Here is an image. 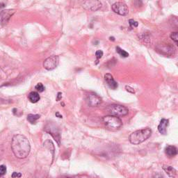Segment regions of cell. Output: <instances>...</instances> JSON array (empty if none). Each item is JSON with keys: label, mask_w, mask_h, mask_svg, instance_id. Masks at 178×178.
<instances>
[{"label": "cell", "mask_w": 178, "mask_h": 178, "mask_svg": "<svg viewBox=\"0 0 178 178\" xmlns=\"http://www.w3.org/2000/svg\"><path fill=\"white\" fill-rule=\"evenodd\" d=\"M11 148L16 157L19 159H24L29 155L31 146L29 141L25 136L22 134H17L13 138Z\"/></svg>", "instance_id": "1"}, {"label": "cell", "mask_w": 178, "mask_h": 178, "mask_svg": "<svg viewBox=\"0 0 178 178\" xmlns=\"http://www.w3.org/2000/svg\"><path fill=\"white\" fill-rule=\"evenodd\" d=\"M151 134H152V130L149 127H146L134 132L130 134L129 139L130 143L132 144L139 145L149 139Z\"/></svg>", "instance_id": "2"}, {"label": "cell", "mask_w": 178, "mask_h": 178, "mask_svg": "<svg viewBox=\"0 0 178 178\" xmlns=\"http://www.w3.org/2000/svg\"><path fill=\"white\" fill-rule=\"evenodd\" d=\"M106 113L108 115H112L115 117H123L128 114L129 110L125 106L120 105H109L105 109Z\"/></svg>", "instance_id": "3"}, {"label": "cell", "mask_w": 178, "mask_h": 178, "mask_svg": "<svg viewBox=\"0 0 178 178\" xmlns=\"http://www.w3.org/2000/svg\"><path fill=\"white\" fill-rule=\"evenodd\" d=\"M102 120L105 125L111 130H118L122 125V120L120 118L112 115H107L103 117Z\"/></svg>", "instance_id": "4"}, {"label": "cell", "mask_w": 178, "mask_h": 178, "mask_svg": "<svg viewBox=\"0 0 178 178\" xmlns=\"http://www.w3.org/2000/svg\"><path fill=\"white\" fill-rule=\"evenodd\" d=\"M45 130L47 133H49L52 136L54 140L57 142L58 145H60V140H61V136L60 132L58 128L56 127L55 125L53 123H48L45 127Z\"/></svg>", "instance_id": "5"}, {"label": "cell", "mask_w": 178, "mask_h": 178, "mask_svg": "<svg viewBox=\"0 0 178 178\" xmlns=\"http://www.w3.org/2000/svg\"><path fill=\"white\" fill-rule=\"evenodd\" d=\"M111 9H112L113 12L120 15V16H127L129 13L127 6L126 4H125L124 2H121V1H118V2L113 4L111 6Z\"/></svg>", "instance_id": "6"}, {"label": "cell", "mask_w": 178, "mask_h": 178, "mask_svg": "<svg viewBox=\"0 0 178 178\" xmlns=\"http://www.w3.org/2000/svg\"><path fill=\"white\" fill-rule=\"evenodd\" d=\"M59 58L58 56H52L46 58L43 62V67L47 70H52L57 67Z\"/></svg>", "instance_id": "7"}, {"label": "cell", "mask_w": 178, "mask_h": 178, "mask_svg": "<svg viewBox=\"0 0 178 178\" xmlns=\"http://www.w3.org/2000/svg\"><path fill=\"white\" fill-rule=\"evenodd\" d=\"M156 50L158 52L161 54H164V55L171 56L175 54V47L170 44H165V45H159L156 47Z\"/></svg>", "instance_id": "8"}, {"label": "cell", "mask_w": 178, "mask_h": 178, "mask_svg": "<svg viewBox=\"0 0 178 178\" xmlns=\"http://www.w3.org/2000/svg\"><path fill=\"white\" fill-rule=\"evenodd\" d=\"M86 102L89 107H98L102 103V99L98 95L95 93H90L87 95Z\"/></svg>", "instance_id": "9"}, {"label": "cell", "mask_w": 178, "mask_h": 178, "mask_svg": "<svg viewBox=\"0 0 178 178\" xmlns=\"http://www.w3.org/2000/svg\"><path fill=\"white\" fill-rule=\"evenodd\" d=\"M102 3L100 1H86L84 3L83 6L87 10L96 11L102 8Z\"/></svg>", "instance_id": "10"}, {"label": "cell", "mask_w": 178, "mask_h": 178, "mask_svg": "<svg viewBox=\"0 0 178 178\" xmlns=\"http://www.w3.org/2000/svg\"><path fill=\"white\" fill-rule=\"evenodd\" d=\"M14 13V10H5L0 12V24L4 25V24L8 23L9 20Z\"/></svg>", "instance_id": "11"}, {"label": "cell", "mask_w": 178, "mask_h": 178, "mask_svg": "<svg viewBox=\"0 0 178 178\" xmlns=\"http://www.w3.org/2000/svg\"><path fill=\"white\" fill-rule=\"evenodd\" d=\"M105 80L106 81V82H107L108 86L111 89L115 90V89L118 88V83L114 80V79H113V76L111 74H106L105 75Z\"/></svg>", "instance_id": "12"}, {"label": "cell", "mask_w": 178, "mask_h": 178, "mask_svg": "<svg viewBox=\"0 0 178 178\" xmlns=\"http://www.w3.org/2000/svg\"><path fill=\"white\" fill-rule=\"evenodd\" d=\"M168 124H169V121L167 119L164 118L160 121L159 125L158 126V130L159 132V133L163 134V135H166V132H167V127Z\"/></svg>", "instance_id": "13"}, {"label": "cell", "mask_w": 178, "mask_h": 178, "mask_svg": "<svg viewBox=\"0 0 178 178\" xmlns=\"http://www.w3.org/2000/svg\"><path fill=\"white\" fill-rule=\"evenodd\" d=\"M165 152L168 157H173L177 155V150L173 145H168L165 149Z\"/></svg>", "instance_id": "14"}, {"label": "cell", "mask_w": 178, "mask_h": 178, "mask_svg": "<svg viewBox=\"0 0 178 178\" xmlns=\"http://www.w3.org/2000/svg\"><path fill=\"white\" fill-rule=\"evenodd\" d=\"M28 98H29V101L32 102V103H36L40 100V95L38 93L33 91L31 92L28 95Z\"/></svg>", "instance_id": "15"}, {"label": "cell", "mask_w": 178, "mask_h": 178, "mask_svg": "<svg viewBox=\"0 0 178 178\" xmlns=\"http://www.w3.org/2000/svg\"><path fill=\"white\" fill-rule=\"evenodd\" d=\"M163 168H164V170H165L166 173H167L170 177H175L176 174H177V171H176L175 168H173V167H171V166H164V167H163Z\"/></svg>", "instance_id": "16"}, {"label": "cell", "mask_w": 178, "mask_h": 178, "mask_svg": "<svg viewBox=\"0 0 178 178\" xmlns=\"http://www.w3.org/2000/svg\"><path fill=\"white\" fill-rule=\"evenodd\" d=\"M40 118L41 115L38 114H29L27 115V120L31 124H35Z\"/></svg>", "instance_id": "17"}, {"label": "cell", "mask_w": 178, "mask_h": 178, "mask_svg": "<svg viewBox=\"0 0 178 178\" xmlns=\"http://www.w3.org/2000/svg\"><path fill=\"white\" fill-rule=\"evenodd\" d=\"M115 50H116L117 53H118V54L120 56H122V57L126 58V57H128V56H129L128 52H127L126 51L122 50V49H121L120 47H115Z\"/></svg>", "instance_id": "18"}, {"label": "cell", "mask_w": 178, "mask_h": 178, "mask_svg": "<svg viewBox=\"0 0 178 178\" xmlns=\"http://www.w3.org/2000/svg\"><path fill=\"white\" fill-rule=\"evenodd\" d=\"M35 88L36 89L37 91H38L39 93H42L45 90V86H43L42 83H38V84L35 86Z\"/></svg>", "instance_id": "19"}, {"label": "cell", "mask_w": 178, "mask_h": 178, "mask_svg": "<svg viewBox=\"0 0 178 178\" xmlns=\"http://www.w3.org/2000/svg\"><path fill=\"white\" fill-rule=\"evenodd\" d=\"M170 38L173 40L174 42L175 43V44L177 45V41H178L177 32H173V33H171V34H170Z\"/></svg>", "instance_id": "20"}, {"label": "cell", "mask_w": 178, "mask_h": 178, "mask_svg": "<svg viewBox=\"0 0 178 178\" xmlns=\"http://www.w3.org/2000/svg\"><path fill=\"white\" fill-rule=\"evenodd\" d=\"M129 23H130V25L131 27H137L138 25H139V23L135 21V20H132V19H130L129 20Z\"/></svg>", "instance_id": "21"}, {"label": "cell", "mask_w": 178, "mask_h": 178, "mask_svg": "<svg viewBox=\"0 0 178 178\" xmlns=\"http://www.w3.org/2000/svg\"><path fill=\"white\" fill-rule=\"evenodd\" d=\"M6 173V168L5 166H0V176H2Z\"/></svg>", "instance_id": "22"}, {"label": "cell", "mask_w": 178, "mask_h": 178, "mask_svg": "<svg viewBox=\"0 0 178 178\" xmlns=\"http://www.w3.org/2000/svg\"><path fill=\"white\" fill-rule=\"evenodd\" d=\"M95 56L98 60L100 59V58H101L102 56H103V52H102V50H98L97 52H95Z\"/></svg>", "instance_id": "23"}, {"label": "cell", "mask_w": 178, "mask_h": 178, "mask_svg": "<svg viewBox=\"0 0 178 178\" xmlns=\"http://www.w3.org/2000/svg\"><path fill=\"white\" fill-rule=\"evenodd\" d=\"M22 176L21 173H16V172H14V173H13L12 175V177L13 178H16V177H20Z\"/></svg>", "instance_id": "24"}, {"label": "cell", "mask_w": 178, "mask_h": 178, "mask_svg": "<svg viewBox=\"0 0 178 178\" xmlns=\"http://www.w3.org/2000/svg\"><path fill=\"white\" fill-rule=\"evenodd\" d=\"M126 90H127L128 92H130V93H135V91H134V90L132 88H131V87L130 86H127L126 87Z\"/></svg>", "instance_id": "25"}, {"label": "cell", "mask_w": 178, "mask_h": 178, "mask_svg": "<svg viewBox=\"0 0 178 178\" xmlns=\"http://www.w3.org/2000/svg\"><path fill=\"white\" fill-rule=\"evenodd\" d=\"M62 93H58V95H57V98H56V100H57V101H59V100L61 99L62 98Z\"/></svg>", "instance_id": "26"}, {"label": "cell", "mask_w": 178, "mask_h": 178, "mask_svg": "<svg viewBox=\"0 0 178 178\" xmlns=\"http://www.w3.org/2000/svg\"><path fill=\"white\" fill-rule=\"evenodd\" d=\"M56 116H58V118H62V115H60V114H59V113H58V112H56Z\"/></svg>", "instance_id": "27"}, {"label": "cell", "mask_w": 178, "mask_h": 178, "mask_svg": "<svg viewBox=\"0 0 178 178\" xmlns=\"http://www.w3.org/2000/svg\"><path fill=\"white\" fill-rule=\"evenodd\" d=\"M153 178H164V177H163L162 176L160 175H156Z\"/></svg>", "instance_id": "28"}, {"label": "cell", "mask_w": 178, "mask_h": 178, "mask_svg": "<svg viewBox=\"0 0 178 178\" xmlns=\"http://www.w3.org/2000/svg\"><path fill=\"white\" fill-rule=\"evenodd\" d=\"M110 40H111H111H112L113 41H115V40H114V38H113V37H112V38L110 37Z\"/></svg>", "instance_id": "29"}, {"label": "cell", "mask_w": 178, "mask_h": 178, "mask_svg": "<svg viewBox=\"0 0 178 178\" xmlns=\"http://www.w3.org/2000/svg\"><path fill=\"white\" fill-rule=\"evenodd\" d=\"M59 178H70V177H61Z\"/></svg>", "instance_id": "30"}]
</instances>
